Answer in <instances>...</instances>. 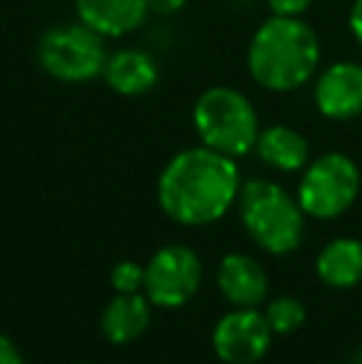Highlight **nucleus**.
Returning <instances> with one entry per match:
<instances>
[{
	"instance_id": "7",
	"label": "nucleus",
	"mask_w": 362,
	"mask_h": 364,
	"mask_svg": "<svg viewBox=\"0 0 362 364\" xmlns=\"http://www.w3.org/2000/svg\"><path fill=\"white\" fill-rule=\"evenodd\" d=\"M203 268L188 245L171 243L159 248L144 265V292L151 305L183 307L201 288Z\"/></svg>"
},
{
	"instance_id": "8",
	"label": "nucleus",
	"mask_w": 362,
	"mask_h": 364,
	"mask_svg": "<svg viewBox=\"0 0 362 364\" xmlns=\"http://www.w3.org/2000/svg\"><path fill=\"white\" fill-rule=\"evenodd\" d=\"M213 352L226 364H256L268 355L273 330L256 307L231 310L213 327Z\"/></svg>"
},
{
	"instance_id": "18",
	"label": "nucleus",
	"mask_w": 362,
	"mask_h": 364,
	"mask_svg": "<svg viewBox=\"0 0 362 364\" xmlns=\"http://www.w3.org/2000/svg\"><path fill=\"white\" fill-rule=\"evenodd\" d=\"M310 5L313 0H268L271 15H280V18H303Z\"/></svg>"
},
{
	"instance_id": "4",
	"label": "nucleus",
	"mask_w": 362,
	"mask_h": 364,
	"mask_svg": "<svg viewBox=\"0 0 362 364\" xmlns=\"http://www.w3.org/2000/svg\"><path fill=\"white\" fill-rule=\"evenodd\" d=\"M191 122L203 146L241 159L256 149L261 134L258 112L241 90L226 85L208 87L193 102Z\"/></svg>"
},
{
	"instance_id": "13",
	"label": "nucleus",
	"mask_w": 362,
	"mask_h": 364,
	"mask_svg": "<svg viewBox=\"0 0 362 364\" xmlns=\"http://www.w3.org/2000/svg\"><path fill=\"white\" fill-rule=\"evenodd\" d=\"M151 322V302L139 292H117L102 310V335L112 345H129L144 335Z\"/></svg>"
},
{
	"instance_id": "1",
	"label": "nucleus",
	"mask_w": 362,
	"mask_h": 364,
	"mask_svg": "<svg viewBox=\"0 0 362 364\" xmlns=\"http://www.w3.org/2000/svg\"><path fill=\"white\" fill-rule=\"evenodd\" d=\"M241 193L236 159L208 146L174 154L161 168L156 198L161 211L181 225H208L226 216Z\"/></svg>"
},
{
	"instance_id": "10",
	"label": "nucleus",
	"mask_w": 362,
	"mask_h": 364,
	"mask_svg": "<svg viewBox=\"0 0 362 364\" xmlns=\"http://www.w3.org/2000/svg\"><path fill=\"white\" fill-rule=\"evenodd\" d=\"M218 290L233 307H258L268 297V273L246 253H228L218 265Z\"/></svg>"
},
{
	"instance_id": "19",
	"label": "nucleus",
	"mask_w": 362,
	"mask_h": 364,
	"mask_svg": "<svg viewBox=\"0 0 362 364\" xmlns=\"http://www.w3.org/2000/svg\"><path fill=\"white\" fill-rule=\"evenodd\" d=\"M0 364H25L18 345L5 335H0Z\"/></svg>"
},
{
	"instance_id": "2",
	"label": "nucleus",
	"mask_w": 362,
	"mask_h": 364,
	"mask_svg": "<svg viewBox=\"0 0 362 364\" xmlns=\"http://www.w3.org/2000/svg\"><path fill=\"white\" fill-rule=\"evenodd\" d=\"M320 40L303 18L271 15L248 43L246 68L258 87L268 92H295L318 73Z\"/></svg>"
},
{
	"instance_id": "21",
	"label": "nucleus",
	"mask_w": 362,
	"mask_h": 364,
	"mask_svg": "<svg viewBox=\"0 0 362 364\" xmlns=\"http://www.w3.org/2000/svg\"><path fill=\"white\" fill-rule=\"evenodd\" d=\"M348 25H350V33H353V38L362 45V0H355V3H353L350 15H348Z\"/></svg>"
},
{
	"instance_id": "15",
	"label": "nucleus",
	"mask_w": 362,
	"mask_h": 364,
	"mask_svg": "<svg viewBox=\"0 0 362 364\" xmlns=\"http://www.w3.org/2000/svg\"><path fill=\"white\" fill-rule=\"evenodd\" d=\"M266 166L275 168V171L283 173H293V171H303L310 161V144L298 129L285 124H273L261 129L256 139V149Z\"/></svg>"
},
{
	"instance_id": "5",
	"label": "nucleus",
	"mask_w": 362,
	"mask_h": 364,
	"mask_svg": "<svg viewBox=\"0 0 362 364\" xmlns=\"http://www.w3.org/2000/svg\"><path fill=\"white\" fill-rule=\"evenodd\" d=\"M107 55L105 38L82 20L53 25L38 40L40 68L65 85H85L102 77Z\"/></svg>"
},
{
	"instance_id": "17",
	"label": "nucleus",
	"mask_w": 362,
	"mask_h": 364,
	"mask_svg": "<svg viewBox=\"0 0 362 364\" xmlns=\"http://www.w3.org/2000/svg\"><path fill=\"white\" fill-rule=\"evenodd\" d=\"M110 283L117 292H137L144 288V265L134 263V260H122L112 268Z\"/></svg>"
},
{
	"instance_id": "14",
	"label": "nucleus",
	"mask_w": 362,
	"mask_h": 364,
	"mask_svg": "<svg viewBox=\"0 0 362 364\" xmlns=\"http://www.w3.org/2000/svg\"><path fill=\"white\" fill-rule=\"evenodd\" d=\"M315 275L335 290H350L362 283V240L340 235L325 243L315 258Z\"/></svg>"
},
{
	"instance_id": "23",
	"label": "nucleus",
	"mask_w": 362,
	"mask_h": 364,
	"mask_svg": "<svg viewBox=\"0 0 362 364\" xmlns=\"http://www.w3.org/2000/svg\"><path fill=\"white\" fill-rule=\"evenodd\" d=\"M78 364H82V362H78Z\"/></svg>"
},
{
	"instance_id": "12",
	"label": "nucleus",
	"mask_w": 362,
	"mask_h": 364,
	"mask_svg": "<svg viewBox=\"0 0 362 364\" xmlns=\"http://www.w3.org/2000/svg\"><path fill=\"white\" fill-rule=\"evenodd\" d=\"M107 87L122 97L147 95L159 82V65L149 53L139 48H122L107 55L105 70H102Z\"/></svg>"
},
{
	"instance_id": "9",
	"label": "nucleus",
	"mask_w": 362,
	"mask_h": 364,
	"mask_svg": "<svg viewBox=\"0 0 362 364\" xmlns=\"http://www.w3.org/2000/svg\"><path fill=\"white\" fill-rule=\"evenodd\" d=\"M313 100L325 119L353 122L362 114V65L338 60L315 77Z\"/></svg>"
},
{
	"instance_id": "16",
	"label": "nucleus",
	"mask_w": 362,
	"mask_h": 364,
	"mask_svg": "<svg viewBox=\"0 0 362 364\" xmlns=\"http://www.w3.org/2000/svg\"><path fill=\"white\" fill-rule=\"evenodd\" d=\"M263 315H266L273 335H293V332H298L300 327L305 325V320H308L305 305L298 297H290V295H280V297H275V300H271L266 305Z\"/></svg>"
},
{
	"instance_id": "22",
	"label": "nucleus",
	"mask_w": 362,
	"mask_h": 364,
	"mask_svg": "<svg viewBox=\"0 0 362 364\" xmlns=\"http://www.w3.org/2000/svg\"><path fill=\"white\" fill-rule=\"evenodd\" d=\"M358 364H362V342H360V352H358Z\"/></svg>"
},
{
	"instance_id": "20",
	"label": "nucleus",
	"mask_w": 362,
	"mask_h": 364,
	"mask_svg": "<svg viewBox=\"0 0 362 364\" xmlns=\"http://www.w3.org/2000/svg\"><path fill=\"white\" fill-rule=\"evenodd\" d=\"M188 0H149V13L156 15H174L186 8Z\"/></svg>"
},
{
	"instance_id": "6",
	"label": "nucleus",
	"mask_w": 362,
	"mask_h": 364,
	"mask_svg": "<svg viewBox=\"0 0 362 364\" xmlns=\"http://www.w3.org/2000/svg\"><path fill=\"white\" fill-rule=\"evenodd\" d=\"M360 188L362 173L355 159L343 151H328L308 161V166L303 168L295 198L305 216L333 220L353 208Z\"/></svg>"
},
{
	"instance_id": "11",
	"label": "nucleus",
	"mask_w": 362,
	"mask_h": 364,
	"mask_svg": "<svg viewBox=\"0 0 362 364\" xmlns=\"http://www.w3.org/2000/svg\"><path fill=\"white\" fill-rule=\"evenodd\" d=\"M75 10L102 38H124L144 25L149 0H75Z\"/></svg>"
},
{
	"instance_id": "3",
	"label": "nucleus",
	"mask_w": 362,
	"mask_h": 364,
	"mask_svg": "<svg viewBox=\"0 0 362 364\" xmlns=\"http://www.w3.org/2000/svg\"><path fill=\"white\" fill-rule=\"evenodd\" d=\"M238 216L256 245L271 255H288L305 238V213L298 198L271 178H251L241 183Z\"/></svg>"
}]
</instances>
